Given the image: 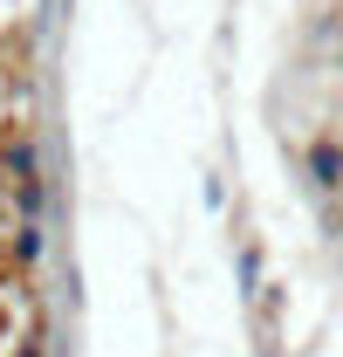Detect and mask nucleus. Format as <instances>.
<instances>
[{
    "mask_svg": "<svg viewBox=\"0 0 343 357\" xmlns=\"http://www.w3.org/2000/svg\"><path fill=\"white\" fill-rule=\"evenodd\" d=\"M0 178H7L21 220H42L48 178H42V151H35V137H7V144H0Z\"/></svg>",
    "mask_w": 343,
    "mask_h": 357,
    "instance_id": "obj_1",
    "label": "nucleus"
},
{
    "mask_svg": "<svg viewBox=\"0 0 343 357\" xmlns=\"http://www.w3.org/2000/svg\"><path fill=\"white\" fill-rule=\"evenodd\" d=\"M241 289H247V296L268 289V282H261V241H241Z\"/></svg>",
    "mask_w": 343,
    "mask_h": 357,
    "instance_id": "obj_4",
    "label": "nucleus"
},
{
    "mask_svg": "<svg viewBox=\"0 0 343 357\" xmlns=\"http://www.w3.org/2000/svg\"><path fill=\"white\" fill-rule=\"evenodd\" d=\"M302 178L316 199H337L343 192V131H316L302 144Z\"/></svg>",
    "mask_w": 343,
    "mask_h": 357,
    "instance_id": "obj_2",
    "label": "nucleus"
},
{
    "mask_svg": "<svg viewBox=\"0 0 343 357\" xmlns=\"http://www.w3.org/2000/svg\"><path fill=\"white\" fill-rule=\"evenodd\" d=\"M261 357H282V351H275V344H261Z\"/></svg>",
    "mask_w": 343,
    "mask_h": 357,
    "instance_id": "obj_5",
    "label": "nucleus"
},
{
    "mask_svg": "<svg viewBox=\"0 0 343 357\" xmlns=\"http://www.w3.org/2000/svg\"><path fill=\"white\" fill-rule=\"evenodd\" d=\"M14 261H21V268L42 261V220H21V234H14Z\"/></svg>",
    "mask_w": 343,
    "mask_h": 357,
    "instance_id": "obj_3",
    "label": "nucleus"
}]
</instances>
